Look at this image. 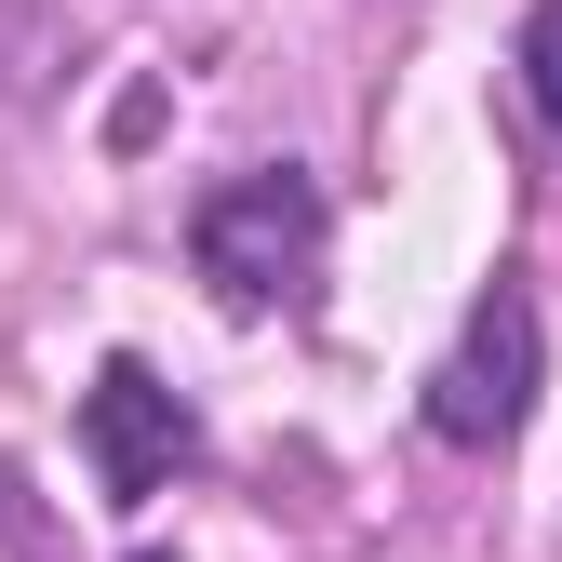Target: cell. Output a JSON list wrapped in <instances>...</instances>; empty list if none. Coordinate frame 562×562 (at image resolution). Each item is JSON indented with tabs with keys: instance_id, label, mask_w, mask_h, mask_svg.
<instances>
[{
	"instance_id": "1",
	"label": "cell",
	"mask_w": 562,
	"mask_h": 562,
	"mask_svg": "<svg viewBox=\"0 0 562 562\" xmlns=\"http://www.w3.org/2000/svg\"><path fill=\"white\" fill-rule=\"evenodd\" d=\"M322 228H335L322 188L295 161H268V175H228L188 215V255H201V281H215L228 308H295L308 281H322Z\"/></svg>"
},
{
	"instance_id": "2",
	"label": "cell",
	"mask_w": 562,
	"mask_h": 562,
	"mask_svg": "<svg viewBox=\"0 0 562 562\" xmlns=\"http://www.w3.org/2000/svg\"><path fill=\"white\" fill-rule=\"evenodd\" d=\"M536 375H549V335H536V295L522 281H496V295L469 308V335L442 348V375H429V429L442 442H509L522 415H536Z\"/></svg>"
},
{
	"instance_id": "3",
	"label": "cell",
	"mask_w": 562,
	"mask_h": 562,
	"mask_svg": "<svg viewBox=\"0 0 562 562\" xmlns=\"http://www.w3.org/2000/svg\"><path fill=\"white\" fill-rule=\"evenodd\" d=\"M81 442H94V482H108V496H161V482L201 456V415H188L148 362H108L94 402H81Z\"/></svg>"
},
{
	"instance_id": "4",
	"label": "cell",
	"mask_w": 562,
	"mask_h": 562,
	"mask_svg": "<svg viewBox=\"0 0 562 562\" xmlns=\"http://www.w3.org/2000/svg\"><path fill=\"white\" fill-rule=\"evenodd\" d=\"M522 94H536V121H562V0L522 14Z\"/></svg>"
},
{
	"instance_id": "5",
	"label": "cell",
	"mask_w": 562,
	"mask_h": 562,
	"mask_svg": "<svg viewBox=\"0 0 562 562\" xmlns=\"http://www.w3.org/2000/svg\"><path fill=\"white\" fill-rule=\"evenodd\" d=\"M0 562H41V496L0 469Z\"/></svg>"
},
{
	"instance_id": "6",
	"label": "cell",
	"mask_w": 562,
	"mask_h": 562,
	"mask_svg": "<svg viewBox=\"0 0 562 562\" xmlns=\"http://www.w3.org/2000/svg\"><path fill=\"white\" fill-rule=\"evenodd\" d=\"M134 562H175V549H134Z\"/></svg>"
}]
</instances>
